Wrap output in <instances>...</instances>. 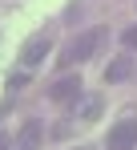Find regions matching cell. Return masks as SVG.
Returning a JSON list of instances; mask_svg holds the SVG:
<instances>
[{"mask_svg":"<svg viewBox=\"0 0 137 150\" xmlns=\"http://www.w3.org/2000/svg\"><path fill=\"white\" fill-rule=\"evenodd\" d=\"M105 146L109 150H133L137 146V122H117L113 130H109V138H105Z\"/></svg>","mask_w":137,"mask_h":150,"instance_id":"3957f363","label":"cell"},{"mask_svg":"<svg viewBox=\"0 0 137 150\" xmlns=\"http://www.w3.org/2000/svg\"><path fill=\"white\" fill-rule=\"evenodd\" d=\"M36 142H41V122H28V126L20 130V142H16V150H32Z\"/></svg>","mask_w":137,"mask_h":150,"instance_id":"8992f818","label":"cell"},{"mask_svg":"<svg viewBox=\"0 0 137 150\" xmlns=\"http://www.w3.org/2000/svg\"><path fill=\"white\" fill-rule=\"evenodd\" d=\"M48 98L61 101V105L77 101L81 98V77H61V81H52V85H48Z\"/></svg>","mask_w":137,"mask_h":150,"instance_id":"277c9868","label":"cell"},{"mask_svg":"<svg viewBox=\"0 0 137 150\" xmlns=\"http://www.w3.org/2000/svg\"><path fill=\"white\" fill-rule=\"evenodd\" d=\"M77 150H85V146H77Z\"/></svg>","mask_w":137,"mask_h":150,"instance_id":"30bf717a","label":"cell"},{"mask_svg":"<svg viewBox=\"0 0 137 150\" xmlns=\"http://www.w3.org/2000/svg\"><path fill=\"white\" fill-rule=\"evenodd\" d=\"M48 53H52V37H48V33H36V37H28V41H24V49H20V65H24V69H36Z\"/></svg>","mask_w":137,"mask_h":150,"instance_id":"7a4b0ae2","label":"cell"},{"mask_svg":"<svg viewBox=\"0 0 137 150\" xmlns=\"http://www.w3.org/2000/svg\"><path fill=\"white\" fill-rule=\"evenodd\" d=\"M68 134H73V122H57L52 126V138H68Z\"/></svg>","mask_w":137,"mask_h":150,"instance_id":"ba28073f","label":"cell"},{"mask_svg":"<svg viewBox=\"0 0 137 150\" xmlns=\"http://www.w3.org/2000/svg\"><path fill=\"white\" fill-rule=\"evenodd\" d=\"M4 146H8V138H4V134H0V150H4Z\"/></svg>","mask_w":137,"mask_h":150,"instance_id":"9c48e42d","label":"cell"},{"mask_svg":"<svg viewBox=\"0 0 137 150\" xmlns=\"http://www.w3.org/2000/svg\"><path fill=\"white\" fill-rule=\"evenodd\" d=\"M121 45H125V49H137V25L121 33Z\"/></svg>","mask_w":137,"mask_h":150,"instance_id":"52a82bcc","label":"cell"},{"mask_svg":"<svg viewBox=\"0 0 137 150\" xmlns=\"http://www.w3.org/2000/svg\"><path fill=\"white\" fill-rule=\"evenodd\" d=\"M129 77H133V61H129V57H113L109 69H105V81L117 85V81H129Z\"/></svg>","mask_w":137,"mask_h":150,"instance_id":"5b68a950","label":"cell"},{"mask_svg":"<svg viewBox=\"0 0 137 150\" xmlns=\"http://www.w3.org/2000/svg\"><path fill=\"white\" fill-rule=\"evenodd\" d=\"M105 45V28H93V33H81L77 41H68L65 53H61V65H81V61H89L93 53Z\"/></svg>","mask_w":137,"mask_h":150,"instance_id":"6da1fadb","label":"cell"}]
</instances>
